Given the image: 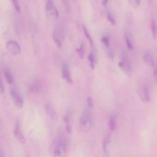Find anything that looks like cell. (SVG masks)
I'll return each instance as SVG.
<instances>
[{
  "label": "cell",
  "instance_id": "1f68e13d",
  "mask_svg": "<svg viewBox=\"0 0 157 157\" xmlns=\"http://www.w3.org/2000/svg\"><path fill=\"white\" fill-rule=\"evenodd\" d=\"M48 1H49V0H48Z\"/></svg>",
  "mask_w": 157,
  "mask_h": 157
},
{
  "label": "cell",
  "instance_id": "ffe728a7",
  "mask_svg": "<svg viewBox=\"0 0 157 157\" xmlns=\"http://www.w3.org/2000/svg\"><path fill=\"white\" fill-rule=\"evenodd\" d=\"M106 16H107V18L109 22L113 25H114L116 24V21H115L112 13L110 11H108Z\"/></svg>",
  "mask_w": 157,
  "mask_h": 157
},
{
  "label": "cell",
  "instance_id": "484cf974",
  "mask_svg": "<svg viewBox=\"0 0 157 157\" xmlns=\"http://www.w3.org/2000/svg\"><path fill=\"white\" fill-rule=\"evenodd\" d=\"M87 102L89 108L93 107L94 102H93L92 98H90V97H88L87 99Z\"/></svg>",
  "mask_w": 157,
  "mask_h": 157
},
{
  "label": "cell",
  "instance_id": "2e32d148",
  "mask_svg": "<svg viewBox=\"0 0 157 157\" xmlns=\"http://www.w3.org/2000/svg\"><path fill=\"white\" fill-rule=\"evenodd\" d=\"M29 90L31 93H39L40 90V86L39 84L37 82H35L31 84L29 87Z\"/></svg>",
  "mask_w": 157,
  "mask_h": 157
},
{
  "label": "cell",
  "instance_id": "d4e9b609",
  "mask_svg": "<svg viewBox=\"0 0 157 157\" xmlns=\"http://www.w3.org/2000/svg\"><path fill=\"white\" fill-rule=\"evenodd\" d=\"M101 42L104 44L107 47H109V37L106 36H104L102 37L101 39Z\"/></svg>",
  "mask_w": 157,
  "mask_h": 157
},
{
  "label": "cell",
  "instance_id": "7a4b0ae2",
  "mask_svg": "<svg viewBox=\"0 0 157 157\" xmlns=\"http://www.w3.org/2000/svg\"><path fill=\"white\" fill-rule=\"evenodd\" d=\"M93 119L92 114L89 110L86 109L83 111L79 121V128L82 132H89L92 126Z\"/></svg>",
  "mask_w": 157,
  "mask_h": 157
},
{
  "label": "cell",
  "instance_id": "7402d4cb",
  "mask_svg": "<svg viewBox=\"0 0 157 157\" xmlns=\"http://www.w3.org/2000/svg\"><path fill=\"white\" fill-rule=\"evenodd\" d=\"M13 2L14 7L16 11L18 13H20L21 12V8L19 6L18 0H11Z\"/></svg>",
  "mask_w": 157,
  "mask_h": 157
},
{
  "label": "cell",
  "instance_id": "cb8c5ba5",
  "mask_svg": "<svg viewBox=\"0 0 157 157\" xmlns=\"http://www.w3.org/2000/svg\"><path fill=\"white\" fill-rule=\"evenodd\" d=\"M77 52L79 54V56L81 58H83L84 56V45L83 43L81 44L80 48L77 50Z\"/></svg>",
  "mask_w": 157,
  "mask_h": 157
},
{
  "label": "cell",
  "instance_id": "7c38bea8",
  "mask_svg": "<svg viewBox=\"0 0 157 157\" xmlns=\"http://www.w3.org/2000/svg\"><path fill=\"white\" fill-rule=\"evenodd\" d=\"M144 59L146 63L149 66L153 67L155 66V63L152 54L149 51H146L144 54Z\"/></svg>",
  "mask_w": 157,
  "mask_h": 157
},
{
  "label": "cell",
  "instance_id": "3957f363",
  "mask_svg": "<svg viewBox=\"0 0 157 157\" xmlns=\"http://www.w3.org/2000/svg\"><path fill=\"white\" fill-rule=\"evenodd\" d=\"M47 15L52 19H57L59 17V12L54 3L51 1H48L46 6Z\"/></svg>",
  "mask_w": 157,
  "mask_h": 157
},
{
  "label": "cell",
  "instance_id": "9a60e30c",
  "mask_svg": "<svg viewBox=\"0 0 157 157\" xmlns=\"http://www.w3.org/2000/svg\"><path fill=\"white\" fill-rule=\"evenodd\" d=\"M125 40L127 48L130 50H132L134 49V46L131 39V36L129 33H126L125 35Z\"/></svg>",
  "mask_w": 157,
  "mask_h": 157
},
{
  "label": "cell",
  "instance_id": "8fae6325",
  "mask_svg": "<svg viewBox=\"0 0 157 157\" xmlns=\"http://www.w3.org/2000/svg\"><path fill=\"white\" fill-rule=\"evenodd\" d=\"M63 76V78L70 83H72L73 82L70 73V69L69 66L66 63H64L63 67L62 70Z\"/></svg>",
  "mask_w": 157,
  "mask_h": 157
},
{
  "label": "cell",
  "instance_id": "f1b7e54d",
  "mask_svg": "<svg viewBox=\"0 0 157 157\" xmlns=\"http://www.w3.org/2000/svg\"><path fill=\"white\" fill-rule=\"evenodd\" d=\"M108 0H102V5L104 7L107 6L108 4Z\"/></svg>",
  "mask_w": 157,
  "mask_h": 157
},
{
  "label": "cell",
  "instance_id": "9c48e42d",
  "mask_svg": "<svg viewBox=\"0 0 157 157\" xmlns=\"http://www.w3.org/2000/svg\"><path fill=\"white\" fill-rule=\"evenodd\" d=\"M139 95L140 98L144 102H147L150 100L149 87L147 85H144L139 90Z\"/></svg>",
  "mask_w": 157,
  "mask_h": 157
},
{
  "label": "cell",
  "instance_id": "d6986e66",
  "mask_svg": "<svg viewBox=\"0 0 157 157\" xmlns=\"http://www.w3.org/2000/svg\"><path fill=\"white\" fill-rule=\"evenodd\" d=\"M110 136L109 134H108L104 137L103 141V148L105 151H107V148H108V146H109V144L110 142Z\"/></svg>",
  "mask_w": 157,
  "mask_h": 157
},
{
  "label": "cell",
  "instance_id": "4dcf8cb0",
  "mask_svg": "<svg viewBox=\"0 0 157 157\" xmlns=\"http://www.w3.org/2000/svg\"><path fill=\"white\" fill-rule=\"evenodd\" d=\"M0 157H5L3 152L1 149H0Z\"/></svg>",
  "mask_w": 157,
  "mask_h": 157
},
{
  "label": "cell",
  "instance_id": "ac0fdd59",
  "mask_svg": "<svg viewBox=\"0 0 157 157\" xmlns=\"http://www.w3.org/2000/svg\"><path fill=\"white\" fill-rule=\"evenodd\" d=\"M109 124L111 131H113L115 130L116 127V121L114 116H111L110 117Z\"/></svg>",
  "mask_w": 157,
  "mask_h": 157
},
{
  "label": "cell",
  "instance_id": "44dd1931",
  "mask_svg": "<svg viewBox=\"0 0 157 157\" xmlns=\"http://www.w3.org/2000/svg\"><path fill=\"white\" fill-rule=\"evenodd\" d=\"M83 30H84V34H85L86 37L87 38L90 44L92 45L93 44V41H92V38H91V36H90L89 32H88L87 29L85 26H83Z\"/></svg>",
  "mask_w": 157,
  "mask_h": 157
},
{
  "label": "cell",
  "instance_id": "8992f818",
  "mask_svg": "<svg viewBox=\"0 0 157 157\" xmlns=\"http://www.w3.org/2000/svg\"><path fill=\"white\" fill-rule=\"evenodd\" d=\"M63 37V28L60 25H58L53 31V38L56 45L59 48L61 46V41Z\"/></svg>",
  "mask_w": 157,
  "mask_h": 157
},
{
  "label": "cell",
  "instance_id": "e0dca14e",
  "mask_svg": "<svg viewBox=\"0 0 157 157\" xmlns=\"http://www.w3.org/2000/svg\"><path fill=\"white\" fill-rule=\"evenodd\" d=\"M151 27L153 39H155L157 36V26L156 23L154 19H152L151 21Z\"/></svg>",
  "mask_w": 157,
  "mask_h": 157
},
{
  "label": "cell",
  "instance_id": "ba28073f",
  "mask_svg": "<svg viewBox=\"0 0 157 157\" xmlns=\"http://www.w3.org/2000/svg\"><path fill=\"white\" fill-rule=\"evenodd\" d=\"M119 66L124 71L128 72L131 71V63H130L128 55L125 52L123 53L122 60L119 63Z\"/></svg>",
  "mask_w": 157,
  "mask_h": 157
},
{
  "label": "cell",
  "instance_id": "30bf717a",
  "mask_svg": "<svg viewBox=\"0 0 157 157\" xmlns=\"http://www.w3.org/2000/svg\"><path fill=\"white\" fill-rule=\"evenodd\" d=\"M64 121L65 122V129L68 133H71V132L72 126L71 122V114L70 111L66 113L64 116Z\"/></svg>",
  "mask_w": 157,
  "mask_h": 157
},
{
  "label": "cell",
  "instance_id": "52a82bcc",
  "mask_svg": "<svg viewBox=\"0 0 157 157\" xmlns=\"http://www.w3.org/2000/svg\"><path fill=\"white\" fill-rule=\"evenodd\" d=\"M13 134L17 140L22 144L25 143V138L20 129V124L18 120H17L15 123L13 128Z\"/></svg>",
  "mask_w": 157,
  "mask_h": 157
},
{
  "label": "cell",
  "instance_id": "4fadbf2b",
  "mask_svg": "<svg viewBox=\"0 0 157 157\" xmlns=\"http://www.w3.org/2000/svg\"><path fill=\"white\" fill-rule=\"evenodd\" d=\"M45 109L48 116L52 120H56L57 119V114L54 109L50 104H47L45 106Z\"/></svg>",
  "mask_w": 157,
  "mask_h": 157
},
{
  "label": "cell",
  "instance_id": "6da1fadb",
  "mask_svg": "<svg viewBox=\"0 0 157 157\" xmlns=\"http://www.w3.org/2000/svg\"><path fill=\"white\" fill-rule=\"evenodd\" d=\"M67 143L65 138L58 137L51 145L50 152L52 157H67Z\"/></svg>",
  "mask_w": 157,
  "mask_h": 157
},
{
  "label": "cell",
  "instance_id": "83f0119b",
  "mask_svg": "<svg viewBox=\"0 0 157 157\" xmlns=\"http://www.w3.org/2000/svg\"><path fill=\"white\" fill-rule=\"evenodd\" d=\"M108 56L111 59H113V58H114V53H113V52L112 51L109 52V53H108Z\"/></svg>",
  "mask_w": 157,
  "mask_h": 157
},
{
  "label": "cell",
  "instance_id": "f546056e",
  "mask_svg": "<svg viewBox=\"0 0 157 157\" xmlns=\"http://www.w3.org/2000/svg\"><path fill=\"white\" fill-rule=\"evenodd\" d=\"M154 75H155V78L157 79V66L155 68V71H154Z\"/></svg>",
  "mask_w": 157,
  "mask_h": 157
},
{
  "label": "cell",
  "instance_id": "277c9868",
  "mask_svg": "<svg viewBox=\"0 0 157 157\" xmlns=\"http://www.w3.org/2000/svg\"><path fill=\"white\" fill-rule=\"evenodd\" d=\"M11 96L12 97V100L13 101L15 106L18 109H22L24 104V101L23 98L21 97L19 92L17 89L16 88L13 87L11 88Z\"/></svg>",
  "mask_w": 157,
  "mask_h": 157
},
{
  "label": "cell",
  "instance_id": "4316f807",
  "mask_svg": "<svg viewBox=\"0 0 157 157\" xmlns=\"http://www.w3.org/2000/svg\"><path fill=\"white\" fill-rule=\"evenodd\" d=\"M0 92L2 94H3L4 92V86L3 82L2 80L1 75H0Z\"/></svg>",
  "mask_w": 157,
  "mask_h": 157
},
{
  "label": "cell",
  "instance_id": "603a6c76",
  "mask_svg": "<svg viewBox=\"0 0 157 157\" xmlns=\"http://www.w3.org/2000/svg\"><path fill=\"white\" fill-rule=\"evenodd\" d=\"M88 59L90 63V67L92 69H94L95 68V59L92 53L89 55Z\"/></svg>",
  "mask_w": 157,
  "mask_h": 157
},
{
  "label": "cell",
  "instance_id": "5bb4252c",
  "mask_svg": "<svg viewBox=\"0 0 157 157\" xmlns=\"http://www.w3.org/2000/svg\"><path fill=\"white\" fill-rule=\"evenodd\" d=\"M4 74L5 77L6 79V82L8 84H12L13 81V77L11 71L8 68H6L4 71Z\"/></svg>",
  "mask_w": 157,
  "mask_h": 157
},
{
  "label": "cell",
  "instance_id": "5b68a950",
  "mask_svg": "<svg viewBox=\"0 0 157 157\" xmlns=\"http://www.w3.org/2000/svg\"><path fill=\"white\" fill-rule=\"evenodd\" d=\"M6 48L9 53L13 56H17L21 52L19 44L14 40H9L6 44Z\"/></svg>",
  "mask_w": 157,
  "mask_h": 157
}]
</instances>
